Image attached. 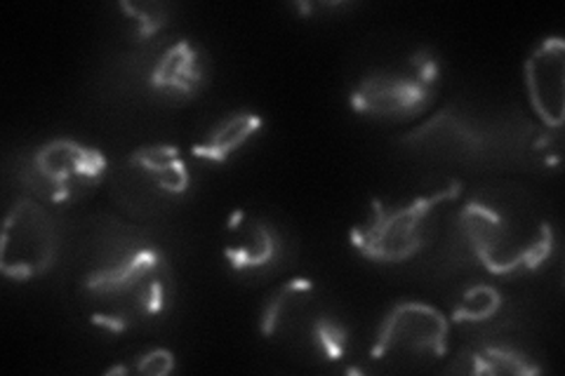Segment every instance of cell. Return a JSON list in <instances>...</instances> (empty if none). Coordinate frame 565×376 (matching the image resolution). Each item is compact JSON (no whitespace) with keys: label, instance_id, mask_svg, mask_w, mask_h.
<instances>
[{"label":"cell","instance_id":"6da1fadb","mask_svg":"<svg viewBox=\"0 0 565 376\" xmlns=\"http://www.w3.org/2000/svg\"><path fill=\"white\" fill-rule=\"evenodd\" d=\"M170 294V264L161 249L145 240L116 245L83 278L87 315L97 327L116 334L161 318Z\"/></svg>","mask_w":565,"mask_h":376},{"label":"cell","instance_id":"7a4b0ae2","mask_svg":"<svg viewBox=\"0 0 565 376\" xmlns=\"http://www.w3.org/2000/svg\"><path fill=\"white\" fill-rule=\"evenodd\" d=\"M457 226L473 259L492 276L537 271L556 245L542 212L511 195H476L459 207Z\"/></svg>","mask_w":565,"mask_h":376},{"label":"cell","instance_id":"3957f363","mask_svg":"<svg viewBox=\"0 0 565 376\" xmlns=\"http://www.w3.org/2000/svg\"><path fill=\"white\" fill-rule=\"evenodd\" d=\"M259 334L318 363H342L349 351V327L318 284L292 278L267 297L259 311Z\"/></svg>","mask_w":565,"mask_h":376},{"label":"cell","instance_id":"277c9868","mask_svg":"<svg viewBox=\"0 0 565 376\" xmlns=\"http://www.w3.org/2000/svg\"><path fill=\"white\" fill-rule=\"evenodd\" d=\"M462 193V184L411 195L405 201H373L365 219L351 228V247L375 264H403L429 247L436 236L438 214Z\"/></svg>","mask_w":565,"mask_h":376},{"label":"cell","instance_id":"5b68a950","mask_svg":"<svg viewBox=\"0 0 565 376\" xmlns=\"http://www.w3.org/2000/svg\"><path fill=\"white\" fill-rule=\"evenodd\" d=\"M440 83L438 57L417 50L396 64L367 71L351 87L349 106L375 120H411L429 109Z\"/></svg>","mask_w":565,"mask_h":376},{"label":"cell","instance_id":"8992f818","mask_svg":"<svg viewBox=\"0 0 565 376\" xmlns=\"http://www.w3.org/2000/svg\"><path fill=\"white\" fill-rule=\"evenodd\" d=\"M450 318L424 301H398L382 318L370 357L388 369H419L444 361Z\"/></svg>","mask_w":565,"mask_h":376},{"label":"cell","instance_id":"52a82bcc","mask_svg":"<svg viewBox=\"0 0 565 376\" xmlns=\"http://www.w3.org/2000/svg\"><path fill=\"white\" fill-rule=\"evenodd\" d=\"M106 155L78 139L57 137L35 149L24 170L26 186L41 201L66 205L90 195L106 174Z\"/></svg>","mask_w":565,"mask_h":376},{"label":"cell","instance_id":"ba28073f","mask_svg":"<svg viewBox=\"0 0 565 376\" xmlns=\"http://www.w3.org/2000/svg\"><path fill=\"white\" fill-rule=\"evenodd\" d=\"M60 255V228L52 214L33 198H20L8 214L0 236V271L10 280L45 276Z\"/></svg>","mask_w":565,"mask_h":376},{"label":"cell","instance_id":"9c48e42d","mask_svg":"<svg viewBox=\"0 0 565 376\" xmlns=\"http://www.w3.org/2000/svg\"><path fill=\"white\" fill-rule=\"evenodd\" d=\"M191 186V174L182 153L170 144L137 147L118 170L116 189L130 207H158L170 203Z\"/></svg>","mask_w":565,"mask_h":376},{"label":"cell","instance_id":"30bf717a","mask_svg":"<svg viewBox=\"0 0 565 376\" xmlns=\"http://www.w3.org/2000/svg\"><path fill=\"white\" fill-rule=\"evenodd\" d=\"M222 255L234 273L262 278L274 273L286 255L282 233L253 210H236L226 219Z\"/></svg>","mask_w":565,"mask_h":376},{"label":"cell","instance_id":"8fae6325","mask_svg":"<svg viewBox=\"0 0 565 376\" xmlns=\"http://www.w3.org/2000/svg\"><path fill=\"white\" fill-rule=\"evenodd\" d=\"M403 144L459 160H479L490 153H500L502 149L500 130H492L473 116L452 109L436 114L417 130L405 135Z\"/></svg>","mask_w":565,"mask_h":376},{"label":"cell","instance_id":"7c38bea8","mask_svg":"<svg viewBox=\"0 0 565 376\" xmlns=\"http://www.w3.org/2000/svg\"><path fill=\"white\" fill-rule=\"evenodd\" d=\"M530 106L550 130H561L565 114V43L550 35L530 52L523 66Z\"/></svg>","mask_w":565,"mask_h":376},{"label":"cell","instance_id":"4fadbf2b","mask_svg":"<svg viewBox=\"0 0 565 376\" xmlns=\"http://www.w3.org/2000/svg\"><path fill=\"white\" fill-rule=\"evenodd\" d=\"M205 64L201 47L189 39H177L153 57L147 83L158 97L186 101L205 87Z\"/></svg>","mask_w":565,"mask_h":376},{"label":"cell","instance_id":"5bb4252c","mask_svg":"<svg viewBox=\"0 0 565 376\" xmlns=\"http://www.w3.org/2000/svg\"><path fill=\"white\" fill-rule=\"evenodd\" d=\"M264 118L255 111H234L217 122L193 144L191 155L210 165H224L238 155L262 132Z\"/></svg>","mask_w":565,"mask_h":376},{"label":"cell","instance_id":"9a60e30c","mask_svg":"<svg viewBox=\"0 0 565 376\" xmlns=\"http://www.w3.org/2000/svg\"><path fill=\"white\" fill-rule=\"evenodd\" d=\"M452 372L462 374H490V376H504V374H540L542 367L535 365L530 357L516 348L500 346V344H481L471 346L457 357V363L450 367Z\"/></svg>","mask_w":565,"mask_h":376},{"label":"cell","instance_id":"2e32d148","mask_svg":"<svg viewBox=\"0 0 565 376\" xmlns=\"http://www.w3.org/2000/svg\"><path fill=\"white\" fill-rule=\"evenodd\" d=\"M502 309V294L492 284H473L465 290L457 299L450 313L452 325H479V322H490Z\"/></svg>","mask_w":565,"mask_h":376},{"label":"cell","instance_id":"e0dca14e","mask_svg":"<svg viewBox=\"0 0 565 376\" xmlns=\"http://www.w3.org/2000/svg\"><path fill=\"white\" fill-rule=\"evenodd\" d=\"M120 12L130 24V41L145 43L156 39L168 24V8L163 3H120Z\"/></svg>","mask_w":565,"mask_h":376},{"label":"cell","instance_id":"ac0fdd59","mask_svg":"<svg viewBox=\"0 0 565 376\" xmlns=\"http://www.w3.org/2000/svg\"><path fill=\"white\" fill-rule=\"evenodd\" d=\"M132 369L137 374H145V376H166V374L174 372V355L168 348L147 351L145 355L137 357Z\"/></svg>","mask_w":565,"mask_h":376}]
</instances>
